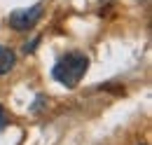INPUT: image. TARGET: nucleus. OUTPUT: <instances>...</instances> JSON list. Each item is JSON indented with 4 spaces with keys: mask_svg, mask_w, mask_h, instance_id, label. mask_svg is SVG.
I'll return each instance as SVG.
<instances>
[{
    "mask_svg": "<svg viewBox=\"0 0 152 145\" xmlns=\"http://www.w3.org/2000/svg\"><path fill=\"white\" fill-rule=\"evenodd\" d=\"M89 70V56L82 52H70V54L61 56L54 68H52V77L56 80L58 84L73 89L80 84V80L84 77V72Z\"/></svg>",
    "mask_w": 152,
    "mask_h": 145,
    "instance_id": "f257e3e1",
    "label": "nucleus"
},
{
    "mask_svg": "<svg viewBox=\"0 0 152 145\" xmlns=\"http://www.w3.org/2000/svg\"><path fill=\"white\" fill-rule=\"evenodd\" d=\"M42 14H45V7H42V2H38V5H33V7H28V10L12 12L10 19H7V23H10V28H14V31H31L40 19H42Z\"/></svg>",
    "mask_w": 152,
    "mask_h": 145,
    "instance_id": "f03ea898",
    "label": "nucleus"
},
{
    "mask_svg": "<svg viewBox=\"0 0 152 145\" xmlns=\"http://www.w3.org/2000/svg\"><path fill=\"white\" fill-rule=\"evenodd\" d=\"M14 66H17V54L10 47H0V75L10 72Z\"/></svg>",
    "mask_w": 152,
    "mask_h": 145,
    "instance_id": "7ed1b4c3",
    "label": "nucleus"
},
{
    "mask_svg": "<svg viewBox=\"0 0 152 145\" xmlns=\"http://www.w3.org/2000/svg\"><path fill=\"white\" fill-rule=\"evenodd\" d=\"M45 103H47V98H45V96H42V94H38V98H35V103H33V112H40V110L45 108Z\"/></svg>",
    "mask_w": 152,
    "mask_h": 145,
    "instance_id": "20e7f679",
    "label": "nucleus"
},
{
    "mask_svg": "<svg viewBox=\"0 0 152 145\" xmlns=\"http://www.w3.org/2000/svg\"><path fill=\"white\" fill-rule=\"evenodd\" d=\"M7 124V117H5V110H2V105H0V129Z\"/></svg>",
    "mask_w": 152,
    "mask_h": 145,
    "instance_id": "39448f33",
    "label": "nucleus"
},
{
    "mask_svg": "<svg viewBox=\"0 0 152 145\" xmlns=\"http://www.w3.org/2000/svg\"><path fill=\"white\" fill-rule=\"evenodd\" d=\"M140 145H145V143H140Z\"/></svg>",
    "mask_w": 152,
    "mask_h": 145,
    "instance_id": "423d86ee",
    "label": "nucleus"
}]
</instances>
